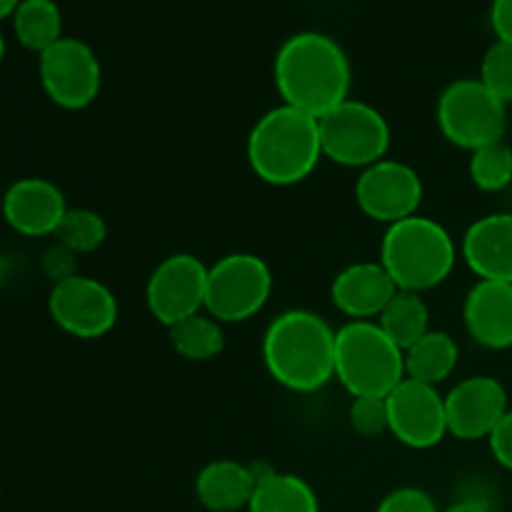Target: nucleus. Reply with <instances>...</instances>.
Listing matches in <instances>:
<instances>
[{"label": "nucleus", "mask_w": 512, "mask_h": 512, "mask_svg": "<svg viewBox=\"0 0 512 512\" xmlns=\"http://www.w3.org/2000/svg\"><path fill=\"white\" fill-rule=\"evenodd\" d=\"M378 260L398 290L423 295L450 278L458 263V245L445 225L418 213L388 225Z\"/></svg>", "instance_id": "4"}, {"label": "nucleus", "mask_w": 512, "mask_h": 512, "mask_svg": "<svg viewBox=\"0 0 512 512\" xmlns=\"http://www.w3.org/2000/svg\"><path fill=\"white\" fill-rule=\"evenodd\" d=\"M245 155L263 183L275 188L303 183L323 160L318 118L285 103L270 108L250 130Z\"/></svg>", "instance_id": "3"}, {"label": "nucleus", "mask_w": 512, "mask_h": 512, "mask_svg": "<svg viewBox=\"0 0 512 512\" xmlns=\"http://www.w3.org/2000/svg\"><path fill=\"white\" fill-rule=\"evenodd\" d=\"M335 333L313 310H285L263 335L265 370L290 393H318L335 380Z\"/></svg>", "instance_id": "2"}, {"label": "nucleus", "mask_w": 512, "mask_h": 512, "mask_svg": "<svg viewBox=\"0 0 512 512\" xmlns=\"http://www.w3.org/2000/svg\"><path fill=\"white\" fill-rule=\"evenodd\" d=\"M3 58H5V35L3 30H0V63H3Z\"/></svg>", "instance_id": "35"}, {"label": "nucleus", "mask_w": 512, "mask_h": 512, "mask_svg": "<svg viewBox=\"0 0 512 512\" xmlns=\"http://www.w3.org/2000/svg\"><path fill=\"white\" fill-rule=\"evenodd\" d=\"M350 428L363 438H378V435L390 433L388 423V400L385 398H353L348 410Z\"/></svg>", "instance_id": "28"}, {"label": "nucleus", "mask_w": 512, "mask_h": 512, "mask_svg": "<svg viewBox=\"0 0 512 512\" xmlns=\"http://www.w3.org/2000/svg\"><path fill=\"white\" fill-rule=\"evenodd\" d=\"M0 285H3V263H0Z\"/></svg>", "instance_id": "36"}, {"label": "nucleus", "mask_w": 512, "mask_h": 512, "mask_svg": "<svg viewBox=\"0 0 512 512\" xmlns=\"http://www.w3.org/2000/svg\"><path fill=\"white\" fill-rule=\"evenodd\" d=\"M0 213L15 233L25 238L55 235L68 213L63 190L45 178H20L0 195Z\"/></svg>", "instance_id": "15"}, {"label": "nucleus", "mask_w": 512, "mask_h": 512, "mask_svg": "<svg viewBox=\"0 0 512 512\" xmlns=\"http://www.w3.org/2000/svg\"><path fill=\"white\" fill-rule=\"evenodd\" d=\"M53 238L75 255H88L105 243L108 223L103 215L90 208H68Z\"/></svg>", "instance_id": "25"}, {"label": "nucleus", "mask_w": 512, "mask_h": 512, "mask_svg": "<svg viewBox=\"0 0 512 512\" xmlns=\"http://www.w3.org/2000/svg\"><path fill=\"white\" fill-rule=\"evenodd\" d=\"M208 265L190 253L168 255L155 265L145 285V305L165 328L183 323L205 310Z\"/></svg>", "instance_id": "10"}, {"label": "nucleus", "mask_w": 512, "mask_h": 512, "mask_svg": "<svg viewBox=\"0 0 512 512\" xmlns=\"http://www.w3.org/2000/svg\"><path fill=\"white\" fill-rule=\"evenodd\" d=\"M508 410V390L493 375H470L445 395L448 433L465 443L488 440Z\"/></svg>", "instance_id": "14"}, {"label": "nucleus", "mask_w": 512, "mask_h": 512, "mask_svg": "<svg viewBox=\"0 0 512 512\" xmlns=\"http://www.w3.org/2000/svg\"><path fill=\"white\" fill-rule=\"evenodd\" d=\"M443 512H493V510H490V503L485 498L470 495V498L455 500V503L448 505Z\"/></svg>", "instance_id": "33"}, {"label": "nucleus", "mask_w": 512, "mask_h": 512, "mask_svg": "<svg viewBox=\"0 0 512 512\" xmlns=\"http://www.w3.org/2000/svg\"><path fill=\"white\" fill-rule=\"evenodd\" d=\"M248 512H320V500L300 475L263 470Z\"/></svg>", "instance_id": "21"}, {"label": "nucleus", "mask_w": 512, "mask_h": 512, "mask_svg": "<svg viewBox=\"0 0 512 512\" xmlns=\"http://www.w3.org/2000/svg\"><path fill=\"white\" fill-rule=\"evenodd\" d=\"M435 120L448 143L473 153L495 140H505L508 105L478 78H460L440 93Z\"/></svg>", "instance_id": "6"}, {"label": "nucleus", "mask_w": 512, "mask_h": 512, "mask_svg": "<svg viewBox=\"0 0 512 512\" xmlns=\"http://www.w3.org/2000/svg\"><path fill=\"white\" fill-rule=\"evenodd\" d=\"M48 313L63 333L80 340H98L118 323V298L98 278L78 273L53 283Z\"/></svg>", "instance_id": "12"}, {"label": "nucleus", "mask_w": 512, "mask_h": 512, "mask_svg": "<svg viewBox=\"0 0 512 512\" xmlns=\"http://www.w3.org/2000/svg\"><path fill=\"white\" fill-rule=\"evenodd\" d=\"M168 340L180 358L190 363H208L225 350V330L210 313H198L168 330Z\"/></svg>", "instance_id": "24"}, {"label": "nucleus", "mask_w": 512, "mask_h": 512, "mask_svg": "<svg viewBox=\"0 0 512 512\" xmlns=\"http://www.w3.org/2000/svg\"><path fill=\"white\" fill-rule=\"evenodd\" d=\"M323 158L345 168H370L388 158L390 123L378 108L358 98H348L338 108L318 118Z\"/></svg>", "instance_id": "7"}, {"label": "nucleus", "mask_w": 512, "mask_h": 512, "mask_svg": "<svg viewBox=\"0 0 512 512\" xmlns=\"http://www.w3.org/2000/svg\"><path fill=\"white\" fill-rule=\"evenodd\" d=\"M38 75L45 95L63 110H83L103 88V68L85 40L60 38L38 55Z\"/></svg>", "instance_id": "9"}, {"label": "nucleus", "mask_w": 512, "mask_h": 512, "mask_svg": "<svg viewBox=\"0 0 512 512\" xmlns=\"http://www.w3.org/2000/svg\"><path fill=\"white\" fill-rule=\"evenodd\" d=\"M273 78L285 105L320 118L350 98L353 68L338 40L303 30L278 48Z\"/></svg>", "instance_id": "1"}, {"label": "nucleus", "mask_w": 512, "mask_h": 512, "mask_svg": "<svg viewBox=\"0 0 512 512\" xmlns=\"http://www.w3.org/2000/svg\"><path fill=\"white\" fill-rule=\"evenodd\" d=\"M390 435L405 448L430 450L440 445L448 433L445 395L433 385L405 378L388 395Z\"/></svg>", "instance_id": "13"}, {"label": "nucleus", "mask_w": 512, "mask_h": 512, "mask_svg": "<svg viewBox=\"0 0 512 512\" xmlns=\"http://www.w3.org/2000/svg\"><path fill=\"white\" fill-rule=\"evenodd\" d=\"M460 258L478 280L512 283V213H490L463 235Z\"/></svg>", "instance_id": "17"}, {"label": "nucleus", "mask_w": 512, "mask_h": 512, "mask_svg": "<svg viewBox=\"0 0 512 512\" xmlns=\"http://www.w3.org/2000/svg\"><path fill=\"white\" fill-rule=\"evenodd\" d=\"M335 380L353 398H388L405 380V350L375 320H348L335 333Z\"/></svg>", "instance_id": "5"}, {"label": "nucleus", "mask_w": 512, "mask_h": 512, "mask_svg": "<svg viewBox=\"0 0 512 512\" xmlns=\"http://www.w3.org/2000/svg\"><path fill=\"white\" fill-rule=\"evenodd\" d=\"M423 178L403 160L383 158L360 170L355 180V203L360 213L383 225L400 223L418 215L423 205Z\"/></svg>", "instance_id": "11"}, {"label": "nucleus", "mask_w": 512, "mask_h": 512, "mask_svg": "<svg viewBox=\"0 0 512 512\" xmlns=\"http://www.w3.org/2000/svg\"><path fill=\"white\" fill-rule=\"evenodd\" d=\"M478 80L505 105L512 103V43L495 40L485 50Z\"/></svg>", "instance_id": "27"}, {"label": "nucleus", "mask_w": 512, "mask_h": 512, "mask_svg": "<svg viewBox=\"0 0 512 512\" xmlns=\"http://www.w3.org/2000/svg\"><path fill=\"white\" fill-rule=\"evenodd\" d=\"M375 512H440L433 495L420 488H398L380 500Z\"/></svg>", "instance_id": "29"}, {"label": "nucleus", "mask_w": 512, "mask_h": 512, "mask_svg": "<svg viewBox=\"0 0 512 512\" xmlns=\"http://www.w3.org/2000/svg\"><path fill=\"white\" fill-rule=\"evenodd\" d=\"M43 270L53 283L73 278V275H78V255L55 240L43 253Z\"/></svg>", "instance_id": "30"}, {"label": "nucleus", "mask_w": 512, "mask_h": 512, "mask_svg": "<svg viewBox=\"0 0 512 512\" xmlns=\"http://www.w3.org/2000/svg\"><path fill=\"white\" fill-rule=\"evenodd\" d=\"M375 323L403 350H408L410 345L418 343L425 333L433 330L430 328L428 303H425L423 295L410 293V290H398Z\"/></svg>", "instance_id": "23"}, {"label": "nucleus", "mask_w": 512, "mask_h": 512, "mask_svg": "<svg viewBox=\"0 0 512 512\" xmlns=\"http://www.w3.org/2000/svg\"><path fill=\"white\" fill-rule=\"evenodd\" d=\"M490 28L495 40L512 43V0H493L490 3Z\"/></svg>", "instance_id": "32"}, {"label": "nucleus", "mask_w": 512, "mask_h": 512, "mask_svg": "<svg viewBox=\"0 0 512 512\" xmlns=\"http://www.w3.org/2000/svg\"><path fill=\"white\" fill-rule=\"evenodd\" d=\"M13 33L25 50L45 53L63 38V13L55 0H20L13 13Z\"/></svg>", "instance_id": "22"}, {"label": "nucleus", "mask_w": 512, "mask_h": 512, "mask_svg": "<svg viewBox=\"0 0 512 512\" xmlns=\"http://www.w3.org/2000/svg\"><path fill=\"white\" fill-rule=\"evenodd\" d=\"M18 5H20V0H0V20L13 18V13Z\"/></svg>", "instance_id": "34"}, {"label": "nucleus", "mask_w": 512, "mask_h": 512, "mask_svg": "<svg viewBox=\"0 0 512 512\" xmlns=\"http://www.w3.org/2000/svg\"><path fill=\"white\" fill-rule=\"evenodd\" d=\"M463 323L470 338L483 348H512V283L478 280L465 295Z\"/></svg>", "instance_id": "18"}, {"label": "nucleus", "mask_w": 512, "mask_h": 512, "mask_svg": "<svg viewBox=\"0 0 512 512\" xmlns=\"http://www.w3.org/2000/svg\"><path fill=\"white\" fill-rule=\"evenodd\" d=\"M488 445L495 463H498L500 468L508 470V473H512V410L503 415V420H500V423L495 425L493 433L488 435Z\"/></svg>", "instance_id": "31"}, {"label": "nucleus", "mask_w": 512, "mask_h": 512, "mask_svg": "<svg viewBox=\"0 0 512 512\" xmlns=\"http://www.w3.org/2000/svg\"><path fill=\"white\" fill-rule=\"evenodd\" d=\"M458 360L460 348L453 335L445 330H430L405 350V378L438 388L455 373Z\"/></svg>", "instance_id": "20"}, {"label": "nucleus", "mask_w": 512, "mask_h": 512, "mask_svg": "<svg viewBox=\"0 0 512 512\" xmlns=\"http://www.w3.org/2000/svg\"><path fill=\"white\" fill-rule=\"evenodd\" d=\"M263 470L238 460H213L195 478V498L210 512L248 510Z\"/></svg>", "instance_id": "19"}, {"label": "nucleus", "mask_w": 512, "mask_h": 512, "mask_svg": "<svg viewBox=\"0 0 512 512\" xmlns=\"http://www.w3.org/2000/svg\"><path fill=\"white\" fill-rule=\"evenodd\" d=\"M273 270L255 253H230L208 265L205 313L220 323H245L268 305Z\"/></svg>", "instance_id": "8"}, {"label": "nucleus", "mask_w": 512, "mask_h": 512, "mask_svg": "<svg viewBox=\"0 0 512 512\" xmlns=\"http://www.w3.org/2000/svg\"><path fill=\"white\" fill-rule=\"evenodd\" d=\"M395 293L398 285L380 260L348 265L330 283V300L350 320H378Z\"/></svg>", "instance_id": "16"}, {"label": "nucleus", "mask_w": 512, "mask_h": 512, "mask_svg": "<svg viewBox=\"0 0 512 512\" xmlns=\"http://www.w3.org/2000/svg\"><path fill=\"white\" fill-rule=\"evenodd\" d=\"M470 180L483 193H500L512 183V148L505 140L483 145L470 153Z\"/></svg>", "instance_id": "26"}]
</instances>
